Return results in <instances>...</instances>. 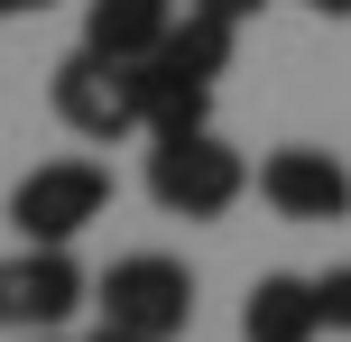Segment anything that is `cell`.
Listing matches in <instances>:
<instances>
[{"label": "cell", "instance_id": "6da1fadb", "mask_svg": "<svg viewBox=\"0 0 351 342\" xmlns=\"http://www.w3.org/2000/svg\"><path fill=\"white\" fill-rule=\"evenodd\" d=\"M250 195V167L231 139H213V130H167L158 148H148V204L176 222H222L231 204Z\"/></svg>", "mask_w": 351, "mask_h": 342}, {"label": "cell", "instance_id": "7a4b0ae2", "mask_svg": "<svg viewBox=\"0 0 351 342\" xmlns=\"http://www.w3.org/2000/svg\"><path fill=\"white\" fill-rule=\"evenodd\" d=\"M93 306H102V324H130V333L176 342L194 324V269L167 259V250H130V259H111V269L93 278Z\"/></svg>", "mask_w": 351, "mask_h": 342}, {"label": "cell", "instance_id": "3957f363", "mask_svg": "<svg viewBox=\"0 0 351 342\" xmlns=\"http://www.w3.org/2000/svg\"><path fill=\"white\" fill-rule=\"evenodd\" d=\"M93 296L74 241H19L0 259V333H65V315Z\"/></svg>", "mask_w": 351, "mask_h": 342}, {"label": "cell", "instance_id": "277c9868", "mask_svg": "<svg viewBox=\"0 0 351 342\" xmlns=\"http://www.w3.org/2000/svg\"><path fill=\"white\" fill-rule=\"evenodd\" d=\"M56 121L74 130V139H130V130H148V102H139V65H121V56L102 47H74L65 65H56Z\"/></svg>", "mask_w": 351, "mask_h": 342}, {"label": "cell", "instance_id": "5b68a950", "mask_svg": "<svg viewBox=\"0 0 351 342\" xmlns=\"http://www.w3.org/2000/svg\"><path fill=\"white\" fill-rule=\"evenodd\" d=\"M111 213V176L93 158H47L10 185V232L19 241H74Z\"/></svg>", "mask_w": 351, "mask_h": 342}, {"label": "cell", "instance_id": "8992f818", "mask_svg": "<svg viewBox=\"0 0 351 342\" xmlns=\"http://www.w3.org/2000/svg\"><path fill=\"white\" fill-rule=\"evenodd\" d=\"M259 204L278 222H342L351 213V167L315 139H287L259 158Z\"/></svg>", "mask_w": 351, "mask_h": 342}, {"label": "cell", "instance_id": "52a82bcc", "mask_svg": "<svg viewBox=\"0 0 351 342\" xmlns=\"http://www.w3.org/2000/svg\"><path fill=\"white\" fill-rule=\"evenodd\" d=\"M176 19H185L176 0H84V47L121 56V65H148Z\"/></svg>", "mask_w": 351, "mask_h": 342}, {"label": "cell", "instance_id": "ba28073f", "mask_svg": "<svg viewBox=\"0 0 351 342\" xmlns=\"http://www.w3.org/2000/svg\"><path fill=\"white\" fill-rule=\"evenodd\" d=\"M315 333H324L315 278H287V269H268L259 287L241 296V342H315Z\"/></svg>", "mask_w": 351, "mask_h": 342}, {"label": "cell", "instance_id": "9c48e42d", "mask_svg": "<svg viewBox=\"0 0 351 342\" xmlns=\"http://www.w3.org/2000/svg\"><path fill=\"white\" fill-rule=\"evenodd\" d=\"M139 102H148V130H213V84L185 65H167V56H148L139 65Z\"/></svg>", "mask_w": 351, "mask_h": 342}, {"label": "cell", "instance_id": "30bf717a", "mask_svg": "<svg viewBox=\"0 0 351 342\" xmlns=\"http://www.w3.org/2000/svg\"><path fill=\"white\" fill-rule=\"evenodd\" d=\"M231 47H241V19H213V10H185L167 28V65H185V74H204V84H222V65H231Z\"/></svg>", "mask_w": 351, "mask_h": 342}, {"label": "cell", "instance_id": "8fae6325", "mask_svg": "<svg viewBox=\"0 0 351 342\" xmlns=\"http://www.w3.org/2000/svg\"><path fill=\"white\" fill-rule=\"evenodd\" d=\"M315 306H324V333H351V269H324L315 278Z\"/></svg>", "mask_w": 351, "mask_h": 342}, {"label": "cell", "instance_id": "7c38bea8", "mask_svg": "<svg viewBox=\"0 0 351 342\" xmlns=\"http://www.w3.org/2000/svg\"><path fill=\"white\" fill-rule=\"evenodd\" d=\"M185 10H213V19H259L268 0H185Z\"/></svg>", "mask_w": 351, "mask_h": 342}, {"label": "cell", "instance_id": "4fadbf2b", "mask_svg": "<svg viewBox=\"0 0 351 342\" xmlns=\"http://www.w3.org/2000/svg\"><path fill=\"white\" fill-rule=\"evenodd\" d=\"M37 10H56V0H0V19H37Z\"/></svg>", "mask_w": 351, "mask_h": 342}, {"label": "cell", "instance_id": "5bb4252c", "mask_svg": "<svg viewBox=\"0 0 351 342\" xmlns=\"http://www.w3.org/2000/svg\"><path fill=\"white\" fill-rule=\"evenodd\" d=\"M296 10H315V19H351V0H296Z\"/></svg>", "mask_w": 351, "mask_h": 342}, {"label": "cell", "instance_id": "9a60e30c", "mask_svg": "<svg viewBox=\"0 0 351 342\" xmlns=\"http://www.w3.org/2000/svg\"><path fill=\"white\" fill-rule=\"evenodd\" d=\"M93 342H158V333H130V324H102V333H93Z\"/></svg>", "mask_w": 351, "mask_h": 342}, {"label": "cell", "instance_id": "2e32d148", "mask_svg": "<svg viewBox=\"0 0 351 342\" xmlns=\"http://www.w3.org/2000/svg\"><path fill=\"white\" fill-rule=\"evenodd\" d=\"M10 342H56V333H10Z\"/></svg>", "mask_w": 351, "mask_h": 342}]
</instances>
